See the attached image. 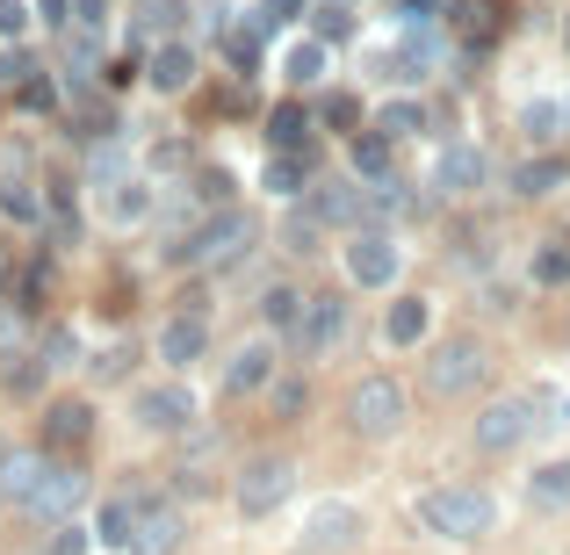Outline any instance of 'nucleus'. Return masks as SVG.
<instances>
[{"label": "nucleus", "mask_w": 570, "mask_h": 555, "mask_svg": "<svg viewBox=\"0 0 570 555\" xmlns=\"http://www.w3.org/2000/svg\"><path fill=\"white\" fill-rule=\"evenodd\" d=\"M289 339L304 354H333L340 339H347V304H340V296H304V318H296Z\"/></svg>", "instance_id": "nucleus-12"}, {"label": "nucleus", "mask_w": 570, "mask_h": 555, "mask_svg": "<svg viewBox=\"0 0 570 555\" xmlns=\"http://www.w3.org/2000/svg\"><path fill=\"white\" fill-rule=\"evenodd\" d=\"M267 375H275V347L253 339V347H238L224 361V397H253V389H267Z\"/></svg>", "instance_id": "nucleus-15"}, {"label": "nucleus", "mask_w": 570, "mask_h": 555, "mask_svg": "<svg viewBox=\"0 0 570 555\" xmlns=\"http://www.w3.org/2000/svg\"><path fill=\"white\" fill-rule=\"evenodd\" d=\"M484 383H491V347L476 333H455L448 347H433V361H426L433 397H470V389H484Z\"/></svg>", "instance_id": "nucleus-4"}, {"label": "nucleus", "mask_w": 570, "mask_h": 555, "mask_svg": "<svg viewBox=\"0 0 570 555\" xmlns=\"http://www.w3.org/2000/svg\"><path fill=\"white\" fill-rule=\"evenodd\" d=\"M426 325H433V304H426V296H397V304L383 310V339H390V347H419V339H426Z\"/></svg>", "instance_id": "nucleus-19"}, {"label": "nucleus", "mask_w": 570, "mask_h": 555, "mask_svg": "<svg viewBox=\"0 0 570 555\" xmlns=\"http://www.w3.org/2000/svg\"><path fill=\"white\" fill-rule=\"evenodd\" d=\"M304 209H311L318 224H362V217H368V195L354 188V181H318Z\"/></svg>", "instance_id": "nucleus-16"}, {"label": "nucleus", "mask_w": 570, "mask_h": 555, "mask_svg": "<svg viewBox=\"0 0 570 555\" xmlns=\"http://www.w3.org/2000/svg\"><path fill=\"white\" fill-rule=\"evenodd\" d=\"M325 123L354 138V130H362V101H354V95H333V101H325Z\"/></svg>", "instance_id": "nucleus-33"}, {"label": "nucleus", "mask_w": 570, "mask_h": 555, "mask_svg": "<svg viewBox=\"0 0 570 555\" xmlns=\"http://www.w3.org/2000/svg\"><path fill=\"white\" fill-rule=\"evenodd\" d=\"M37 14L43 29H72V0H37Z\"/></svg>", "instance_id": "nucleus-44"}, {"label": "nucleus", "mask_w": 570, "mask_h": 555, "mask_svg": "<svg viewBox=\"0 0 570 555\" xmlns=\"http://www.w3.org/2000/svg\"><path fill=\"white\" fill-rule=\"evenodd\" d=\"M528 505H542V513H570V462H542V469L528 476Z\"/></svg>", "instance_id": "nucleus-23"}, {"label": "nucleus", "mask_w": 570, "mask_h": 555, "mask_svg": "<svg viewBox=\"0 0 570 555\" xmlns=\"http://www.w3.org/2000/svg\"><path fill=\"white\" fill-rule=\"evenodd\" d=\"M491 519H499V505L470 484H441L419 498V527L441 534V542H476V534H491Z\"/></svg>", "instance_id": "nucleus-2"}, {"label": "nucleus", "mask_w": 570, "mask_h": 555, "mask_svg": "<svg viewBox=\"0 0 570 555\" xmlns=\"http://www.w3.org/2000/svg\"><path fill=\"white\" fill-rule=\"evenodd\" d=\"M181 505L167 498H138V519H130V548L124 555H181Z\"/></svg>", "instance_id": "nucleus-9"}, {"label": "nucleus", "mask_w": 570, "mask_h": 555, "mask_svg": "<svg viewBox=\"0 0 570 555\" xmlns=\"http://www.w3.org/2000/svg\"><path fill=\"white\" fill-rule=\"evenodd\" d=\"M145 80H153L159 95H188L195 87V43H181V37L145 43Z\"/></svg>", "instance_id": "nucleus-13"}, {"label": "nucleus", "mask_w": 570, "mask_h": 555, "mask_svg": "<svg viewBox=\"0 0 570 555\" xmlns=\"http://www.w3.org/2000/svg\"><path fill=\"white\" fill-rule=\"evenodd\" d=\"M267 412L275 418H304L311 412V383L304 375H267Z\"/></svg>", "instance_id": "nucleus-27"}, {"label": "nucleus", "mask_w": 570, "mask_h": 555, "mask_svg": "<svg viewBox=\"0 0 570 555\" xmlns=\"http://www.w3.org/2000/svg\"><path fill=\"white\" fill-rule=\"evenodd\" d=\"M318 72H325V37H318V43H296V51H289V80L311 87Z\"/></svg>", "instance_id": "nucleus-31"}, {"label": "nucleus", "mask_w": 570, "mask_h": 555, "mask_svg": "<svg viewBox=\"0 0 570 555\" xmlns=\"http://www.w3.org/2000/svg\"><path fill=\"white\" fill-rule=\"evenodd\" d=\"M203 347H209V333H203V318H195V310H181V318L159 325V361H167V368L203 361Z\"/></svg>", "instance_id": "nucleus-17"}, {"label": "nucleus", "mask_w": 570, "mask_h": 555, "mask_svg": "<svg viewBox=\"0 0 570 555\" xmlns=\"http://www.w3.org/2000/svg\"><path fill=\"white\" fill-rule=\"evenodd\" d=\"M484 174H491V159L476 152V145H441V152H433L426 188L441 195V202H470V195L484 188Z\"/></svg>", "instance_id": "nucleus-8"}, {"label": "nucleus", "mask_w": 570, "mask_h": 555, "mask_svg": "<svg viewBox=\"0 0 570 555\" xmlns=\"http://www.w3.org/2000/svg\"><path fill=\"white\" fill-rule=\"evenodd\" d=\"M43 555H87V527H66V519H58L51 527V548Z\"/></svg>", "instance_id": "nucleus-39"}, {"label": "nucleus", "mask_w": 570, "mask_h": 555, "mask_svg": "<svg viewBox=\"0 0 570 555\" xmlns=\"http://www.w3.org/2000/svg\"><path fill=\"white\" fill-rule=\"evenodd\" d=\"M181 0H138V22H130V37L138 43H159V37H174V29H181Z\"/></svg>", "instance_id": "nucleus-26"}, {"label": "nucleus", "mask_w": 570, "mask_h": 555, "mask_svg": "<svg viewBox=\"0 0 570 555\" xmlns=\"http://www.w3.org/2000/svg\"><path fill=\"white\" fill-rule=\"evenodd\" d=\"M14 101H22V109H58V87H51V80H29V72H22V80H14Z\"/></svg>", "instance_id": "nucleus-34"}, {"label": "nucleus", "mask_w": 570, "mask_h": 555, "mask_svg": "<svg viewBox=\"0 0 570 555\" xmlns=\"http://www.w3.org/2000/svg\"><path fill=\"white\" fill-rule=\"evenodd\" d=\"M426 123H433L426 101H412V95H397V101H383V109H376V130H383L390 145H397V138H419Z\"/></svg>", "instance_id": "nucleus-24"}, {"label": "nucleus", "mask_w": 570, "mask_h": 555, "mask_svg": "<svg viewBox=\"0 0 570 555\" xmlns=\"http://www.w3.org/2000/svg\"><path fill=\"white\" fill-rule=\"evenodd\" d=\"M318 231H325V224L311 217V209H296V217H289V252H318Z\"/></svg>", "instance_id": "nucleus-35"}, {"label": "nucleus", "mask_w": 570, "mask_h": 555, "mask_svg": "<svg viewBox=\"0 0 570 555\" xmlns=\"http://www.w3.org/2000/svg\"><path fill=\"white\" fill-rule=\"evenodd\" d=\"M534 281H570V252H563V246H542V260H534Z\"/></svg>", "instance_id": "nucleus-38"}, {"label": "nucleus", "mask_w": 570, "mask_h": 555, "mask_svg": "<svg viewBox=\"0 0 570 555\" xmlns=\"http://www.w3.org/2000/svg\"><path fill=\"white\" fill-rule=\"evenodd\" d=\"M22 72H29V58H22V51H8V58H0V87H14Z\"/></svg>", "instance_id": "nucleus-46"}, {"label": "nucleus", "mask_w": 570, "mask_h": 555, "mask_svg": "<svg viewBox=\"0 0 570 555\" xmlns=\"http://www.w3.org/2000/svg\"><path fill=\"white\" fill-rule=\"evenodd\" d=\"M354 174H362V181H383L390 174V138L383 130H354Z\"/></svg>", "instance_id": "nucleus-28"}, {"label": "nucleus", "mask_w": 570, "mask_h": 555, "mask_svg": "<svg viewBox=\"0 0 570 555\" xmlns=\"http://www.w3.org/2000/svg\"><path fill=\"white\" fill-rule=\"evenodd\" d=\"M181 167H188V145H181V138L153 145V174H181Z\"/></svg>", "instance_id": "nucleus-40"}, {"label": "nucleus", "mask_w": 570, "mask_h": 555, "mask_svg": "<svg viewBox=\"0 0 570 555\" xmlns=\"http://www.w3.org/2000/svg\"><path fill=\"white\" fill-rule=\"evenodd\" d=\"M549 397H534V389H513V397H491L484 412H476V447L484 455H513L520 440H534V433L549 426Z\"/></svg>", "instance_id": "nucleus-3"}, {"label": "nucleus", "mask_w": 570, "mask_h": 555, "mask_svg": "<svg viewBox=\"0 0 570 555\" xmlns=\"http://www.w3.org/2000/svg\"><path fill=\"white\" fill-rule=\"evenodd\" d=\"M224 58H232V66H253V58H261V29H224Z\"/></svg>", "instance_id": "nucleus-32"}, {"label": "nucleus", "mask_w": 570, "mask_h": 555, "mask_svg": "<svg viewBox=\"0 0 570 555\" xmlns=\"http://www.w3.org/2000/svg\"><path fill=\"white\" fill-rule=\"evenodd\" d=\"M520 130H528L534 145H542V138H557V101H534V109L520 116Z\"/></svg>", "instance_id": "nucleus-36"}, {"label": "nucleus", "mask_w": 570, "mask_h": 555, "mask_svg": "<svg viewBox=\"0 0 570 555\" xmlns=\"http://www.w3.org/2000/svg\"><path fill=\"white\" fill-rule=\"evenodd\" d=\"M130 519H138V498H101V513H95V527H87V542L130 548Z\"/></svg>", "instance_id": "nucleus-21"}, {"label": "nucleus", "mask_w": 570, "mask_h": 555, "mask_svg": "<svg viewBox=\"0 0 570 555\" xmlns=\"http://www.w3.org/2000/svg\"><path fill=\"white\" fill-rule=\"evenodd\" d=\"M318 37H325V43L354 37V14H347V8H325V14H318Z\"/></svg>", "instance_id": "nucleus-41"}, {"label": "nucleus", "mask_w": 570, "mask_h": 555, "mask_svg": "<svg viewBox=\"0 0 570 555\" xmlns=\"http://www.w3.org/2000/svg\"><path fill=\"white\" fill-rule=\"evenodd\" d=\"M109 188H116V195H109V217H116V224H138L145 209H153V195H145L138 181H109Z\"/></svg>", "instance_id": "nucleus-30"}, {"label": "nucleus", "mask_w": 570, "mask_h": 555, "mask_svg": "<svg viewBox=\"0 0 570 555\" xmlns=\"http://www.w3.org/2000/svg\"><path fill=\"white\" fill-rule=\"evenodd\" d=\"M87 440H95V404L87 397L43 404V447H51V455H87Z\"/></svg>", "instance_id": "nucleus-11"}, {"label": "nucleus", "mask_w": 570, "mask_h": 555, "mask_svg": "<svg viewBox=\"0 0 570 555\" xmlns=\"http://www.w3.org/2000/svg\"><path fill=\"white\" fill-rule=\"evenodd\" d=\"M22 29H29V8L22 0H0V37H22Z\"/></svg>", "instance_id": "nucleus-42"}, {"label": "nucleus", "mask_w": 570, "mask_h": 555, "mask_svg": "<svg viewBox=\"0 0 570 555\" xmlns=\"http://www.w3.org/2000/svg\"><path fill=\"white\" fill-rule=\"evenodd\" d=\"M296 8H304V0H261V29H275V22H296Z\"/></svg>", "instance_id": "nucleus-43"}, {"label": "nucleus", "mask_w": 570, "mask_h": 555, "mask_svg": "<svg viewBox=\"0 0 570 555\" xmlns=\"http://www.w3.org/2000/svg\"><path fill=\"white\" fill-rule=\"evenodd\" d=\"M311 167H318V152H267V174H261V188L275 195V202H296L311 181Z\"/></svg>", "instance_id": "nucleus-18"}, {"label": "nucleus", "mask_w": 570, "mask_h": 555, "mask_svg": "<svg viewBox=\"0 0 570 555\" xmlns=\"http://www.w3.org/2000/svg\"><path fill=\"white\" fill-rule=\"evenodd\" d=\"M0 498H8L22 519L58 527V519H72V505L87 498V469H80V455H51V447L8 455L0 462Z\"/></svg>", "instance_id": "nucleus-1"}, {"label": "nucleus", "mask_w": 570, "mask_h": 555, "mask_svg": "<svg viewBox=\"0 0 570 555\" xmlns=\"http://www.w3.org/2000/svg\"><path fill=\"white\" fill-rule=\"evenodd\" d=\"M0 209H8L14 224H43V209H51V202H43L29 181H0Z\"/></svg>", "instance_id": "nucleus-29"}, {"label": "nucleus", "mask_w": 570, "mask_h": 555, "mask_svg": "<svg viewBox=\"0 0 570 555\" xmlns=\"http://www.w3.org/2000/svg\"><path fill=\"white\" fill-rule=\"evenodd\" d=\"M130 354H138L130 339H124V347H109V354H95V361H87V368H95V383H116V375L130 368Z\"/></svg>", "instance_id": "nucleus-37"}, {"label": "nucleus", "mask_w": 570, "mask_h": 555, "mask_svg": "<svg viewBox=\"0 0 570 555\" xmlns=\"http://www.w3.org/2000/svg\"><path fill=\"white\" fill-rule=\"evenodd\" d=\"M397 267H404V252H397V238H390V231H354L347 238V275L362 281V289H390Z\"/></svg>", "instance_id": "nucleus-10"}, {"label": "nucleus", "mask_w": 570, "mask_h": 555, "mask_svg": "<svg viewBox=\"0 0 570 555\" xmlns=\"http://www.w3.org/2000/svg\"><path fill=\"white\" fill-rule=\"evenodd\" d=\"M130 418H138L145 433H188L195 426V389L188 383H145L138 397H130Z\"/></svg>", "instance_id": "nucleus-7"}, {"label": "nucleus", "mask_w": 570, "mask_h": 555, "mask_svg": "<svg viewBox=\"0 0 570 555\" xmlns=\"http://www.w3.org/2000/svg\"><path fill=\"white\" fill-rule=\"evenodd\" d=\"M557 138H570V95L557 101Z\"/></svg>", "instance_id": "nucleus-47"}, {"label": "nucleus", "mask_w": 570, "mask_h": 555, "mask_svg": "<svg viewBox=\"0 0 570 555\" xmlns=\"http://www.w3.org/2000/svg\"><path fill=\"white\" fill-rule=\"evenodd\" d=\"M347 418L362 440H390V433H404V389L390 383V375H362L347 397Z\"/></svg>", "instance_id": "nucleus-6"}, {"label": "nucleus", "mask_w": 570, "mask_h": 555, "mask_svg": "<svg viewBox=\"0 0 570 555\" xmlns=\"http://www.w3.org/2000/svg\"><path fill=\"white\" fill-rule=\"evenodd\" d=\"M362 542V513L354 505H318V513L304 519V548L311 555H347Z\"/></svg>", "instance_id": "nucleus-14"}, {"label": "nucleus", "mask_w": 570, "mask_h": 555, "mask_svg": "<svg viewBox=\"0 0 570 555\" xmlns=\"http://www.w3.org/2000/svg\"><path fill=\"white\" fill-rule=\"evenodd\" d=\"M267 152H311V116H304V101H282V109L267 116Z\"/></svg>", "instance_id": "nucleus-20"}, {"label": "nucleus", "mask_w": 570, "mask_h": 555, "mask_svg": "<svg viewBox=\"0 0 570 555\" xmlns=\"http://www.w3.org/2000/svg\"><path fill=\"white\" fill-rule=\"evenodd\" d=\"M72 22H87V29H101V22H109V0H72Z\"/></svg>", "instance_id": "nucleus-45"}, {"label": "nucleus", "mask_w": 570, "mask_h": 555, "mask_svg": "<svg viewBox=\"0 0 570 555\" xmlns=\"http://www.w3.org/2000/svg\"><path fill=\"white\" fill-rule=\"evenodd\" d=\"M0 462H8V455H0Z\"/></svg>", "instance_id": "nucleus-48"}, {"label": "nucleus", "mask_w": 570, "mask_h": 555, "mask_svg": "<svg viewBox=\"0 0 570 555\" xmlns=\"http://www.w3.org/2000/svg\"><path fill=\"white\" fill-rule=\"evenodd\" d=\"M505 188H513L520 202H542V195H557V188H563V159H520Z\"/></svg>", "instance_id": "nucleus-22"}, {"label": "nucleus", "mask_w": 570, "mask_h": 555, "mask_svg": "<svg viewBox=\"0 0 570 555\" xmlns=\"http://www.w3.org/2000/svg\"><path fill=\"white\" fill-rule=\"evenodd\" d=\"M261 318L275 325V333H296V318H304V289H296V281H267V289H261Z\"/></svg>", "instance_id": "nucleus-25"}, {"label": "nucleus", "mask_w": 570, "mask_h": 555, "mask_svg": "<svg viewBox=\"0 0 570 555\" xmlns=\"http://www.w3.org/2000/svg\"><path fill=\"white\" fill-rule=\"evenodd\" d=\"M289 490H296V462H289V455H253L246 469L232 476V505H238L246 519L282 513V505H289Z\"/></svg>", "instance_id": "nucleus-5"}]
</instances>
